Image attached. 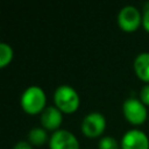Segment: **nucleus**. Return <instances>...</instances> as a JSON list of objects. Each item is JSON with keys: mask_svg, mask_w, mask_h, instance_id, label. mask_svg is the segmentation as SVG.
Here are the masks:
<instances>
[{"mask_svg": "<svg viewBox=\"0 0 149 149\" xmlns=\"http://www.w3.org/2000/svg\"><path fill=\"white\" fill-rule=\"evenodd\" d=\"M121 149H149V139L139 129L128 130L122 136Z\"/></svg>", "mask_w": 149, "mask_h": 149, "instance_id": "0eeeda50", "label": "nucleus"}, {"mask_svg": "<svg viewBox=\"0 0 149 149\" xmlns=\"http://www.w3.org/2000/svg\"><path fill=\"white\" fill-rule=\"evenodd\" d=\"M134 70L136 76L149 84V52H142L134 61Z\"/></svg>", "mask_w": 149, "mask_h": 149, "instance_id": "1a4fd4ad", "label": "nucleus"}, {"mask_svg": "<svg viewBox=\"0 0 149 149\" xmlns=\"http://www.w3.org/2000/svg\"><path fill=\"white\" fill-rule=\"evenodd\" d=\"M49 147L50 149H79V142L71 132L58 129L51 135Z\"/></svg>", "mask_w": 149, "mask_h": 149, "instance_id": "423d86ee", "label": "nucleus"}, {"mask_svg": "<svg viewBox=\"0 0 149 149\" xmlns=\"http://www.w3.org/2000/svg\"><path fill=\"white\" fill-rule=\"evenodd\" d=\"M63 120L62 112L54 106L45 107L41 114V123L45 130H58Z\"/></svg>", "mask_w": 149, "mask_h": 149, "instance_id": "6e6552de", "label": "nucleus"}, {"mask_svg": "<svg viewBox=\"0 0 149 149\" xmlns=\"http://www.w3.org/2000/svg\"><path fill=\"white\" fill-rule=\"evenodd\" d=\"M118 24L123 31H135L142 24V15L136 7L130 5L125 6L118 14Z\"/></svg>", "mask_w": 149, "mask_h": 149, "instance_id": "20e7f679", "label": "nucleus"}, {"mask_svg": "<svg viewBox=\"0 0 149 149\" xmlns=\"http://www.w3.org/2000/svg\"><path fill=\"white\" fill-rule=\"evenodd\" d=\"M99 149H119L118 141L112 136H104L98 143Z\"/></svg>", "mask_w": 149, "mask_h": 149, "instance_id": "f8f14e48", "label": "nucleus"}, {"mask_svg": "<svg viewBox=\"0 0 149 149\" xmlns=\"http://www.w3.org/2000/svg\"><path fill=\"white\" fill-rule=\"evenodd\" d=\"M47 140H48V134L44 128L34 127L28 134V141L30 144L42 146L47 142Z\"/></svg>", "mask_w": 149, "mask_h": 149, "instance_id": "9d476101", "label": "nucleus"}, {"mask_svg": "<svg viewBox=\"0 0 149 149\" xmlns=\"http://www.w3.org/2000/svg\"><path fill=\"white\" fill-rule=\"evenodd\" d=\"M122 111L125 118L133 125H142L148 116L146 105L136 98H128L125 100Z\"/></svg>", "mask_w": 149, "mask_h": 149, "instance_id": "7ed1b4c3", "label": "nucleus"}, {"mask_svg": "<svg viewBox=\"0 0 149 149\" xmlns=\"http://www.w3.org/2000/svg\"><path fill=\"white\" fill-rule=\"evenodd\" d=\"M140 100L146 105V106H149V84H146L141 92H140Z\"/></svg>", "mask_w": 149, "mask_h": 149, "instance_id": "ddd939ff", "label": "nucleus"}, {"mask_svg": "<svg viewBox=\"0 0 149 149\" xmlns=\"http://www.w3.org/2000/svg\"><path fill=\"white\" fill-rule=\"evenodd\" d=\"M14 149H33V148H31V144L29 142H27V141H20V142H17L15 144Z\"/></svg>", "mask_w": 149, "mask_h": 149, "instance_id": "2eb2a0df", "label": "nucleus"}, {"mask_svg": "<svg viewBox=\"0 0 149 149\" xmlns=\"http://www.w3.org/2000/svg\"><path fill=\"white\" fill-rule=\"evenodd\" d=\"M142 26L149 33V6L144 8V13L142 16Z\"/></svg>", "mask_w": 149, "mask_h": 149, "instance_id": "4468645a", "label": "nucleus"}, {"mask_svg": "<svg viewBox=\"0 0 149 149\" xmlns=\"http://www.w3.org/2000/svg\"><path fill=\"white\" fill-rule=\"evenodd\" d=\"M54 102L62 113L71 114L79 107V95L73 87L61 85L54 93Z\"/></svg>", "mask_w": 149, "mask_h": 149, "instance_id": "f257e3e1", "label": "nucleus"}, {"mask_svg": "<svg viewBox=\"0 0 149 149\" xmlns=\"http://www.w3.org/2000/svg\"><path fill=\"white\" fill-rule=\"evenodd\" d=\"M13 58V50L9 44L0 43V68L7 66Z\"/></svg>", "mask_w": 149, "mask_h": 149, "instance_id": "9b49d317", "label": "nucleus"}, {"mask_svg": "<svg viewBox=\"0 0 149 149\" xmlns=\"http://www.w3.org/2000/svg\"><path fill=\"white\" fill-rule=\"evenodd\" d=\"M106 128L105 116L98 112L88 113L81 121V132L87 137L100 136Z\"/></svg>", "mask_w": 149, "mask_h": 149, "instance_id": "39448f33", "label": "nucleus"}, {"mask_svg": "<svg viewBox=\"0 0 149 149\" xmlns=\"http://www.w3.org/2000/svg\"><path fill=\"white\" fill-rule=\"evenodd\" d=\"M47 97L44 91L38 86H30L21 95V106L28 114H37L45 109Z\"/></svg>", "mask_w": 149, "mask_h": 149, "instance_id": "f03ea898", "label": "nucleus"}]
</instances>
